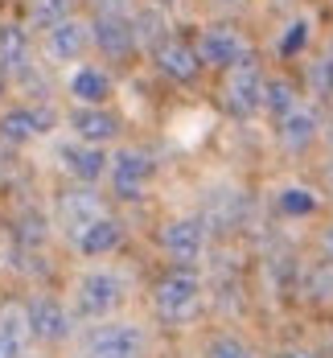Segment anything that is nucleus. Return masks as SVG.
Segmentation results:
<instances>
[{"mask_svg":"<svg viewBox=\"0 0 333 358\" xmlns=\"http://www.w3.org/2000/svg\"><path fill=\"white\" fill-rule=\"evenodd\" d=\"M128 301V280L115 268H91L74 280L71 292V313L82 322H108L119 313V305Z\"/></svg>","mask_w":333,"mask_h":358,"instance_id":"nucleus-1","label":"nucleus"},{"mask_svg":"<svg viewBox=\"0 0 333 358\" xmlns=\"http://www.w3.org/2000/svg\"><path fill=\"white\" fill-rule=\"evenodd\" d=\"M202 276L193 272V268H169L156 288H152V313L161 317L165 325H185L198 317V309H202Z\"/></svg>","mask_w":333,"mask_h":358,"instance_id":"nucleus-2","label":"nucleus"},{"mask_svg":"<svg viewBox=\"0 0 333 358\" xmlns=\"http://www.w3.org/2000/svg\"><path fill=\"white\" fill-rule=\"evenodd\" d=\"M145 350H148L145 325L124 322V317L95 322L82 334V358H145Z\"/></svg>","mask_w":333,"mask_h":358,"instance_id":"nucleus-3","label":"nucleus"},{"mask_svg":"<svg viewBox=\"0 0 333 358\" xmlns=\"http://www.w3.org/2000/svg\"><path fill=\"white\" fill-rule=\"evenodd\" d=\"M25 317H29V338L45 342V346H58L74 334V313L66 301L50 296V292H37L25 301Z\"/></svg>","mask_w":333,"mask_h":358,"instance_id":"nucleus-4","label":"nucleus"},{"mask_svg":"<svg viewBox=\"0 0 333 358\" xmlns=\"http://www.w3.org/2000/svg\"><path fill=\"white\" fill-rule=\"evenodd\" d=\"M161 248L177 268H193L206 255V222L202 218H169L161 227Z\"/></svg>","mask_w":333,"mask_h":358,"instance_id":"nucleus-5","label":"nucleus"},{"mask_svg":"<svg viewBox=\"0 0 333 358\" xmlns=\"http://www.w3.org/2000/svg\"><path fill=\"white\" fill-rule=\"evenodd\" d=\"M198 58L206 62V66H219V71H230V66H239V62H247V41L243 34H235L230 25H210V29H202L198 37Z\"/></svg>","mask_w":333,"mask_h":358,"instance_id":"nucleus-6","label":"nucleus"},{"mask_svg":"<svg viewBox=\"0 0 333 358\" xmlns=\"http://www.w3.org/2000/svg\"><path fill=\"white\" fill-rule=\"evenodd\" d=\"M108 173H111V189L132 202V198L145 194L148 178H152V161H148L140 148H119L108 161Z\"/></svg>","mask_w":333,"mask_h":358,"instance_id":"nucleus-7","label":"nucleus"},{"mask_svg":"<svg viewBox=\"0 0 333 358\" xmlns=\"http://www.w3.org/2000/svg\"><path fill=\"white\" fill-rule=\"evenodd\" d=\"M263 74H259L256 62H239V66H230L226 71V83H222V95H226V108L239 111V115H247V111H256L263 103Z\"/></svg>","mask_w":333,"mask_h":358,"instance_id":"nucleus-8","label":"nucleus"},{"mask_svg":"<svg viewBox=\"0 0 333 358\" xmlns=\"http://www.w3.org/2000/svg\"><path fill=\"white\" fill-rule=\"evenodd\" d=\"M50 128H54V111L34 108V103L8 108L0 115V141H8V144H29V141H37V136H45Z\"/></svg>","mask_w":333,"mask_h":358,"instance_id":"nucleus-9","label":"nucleus"},{"mask_svg":"<svg viewBox=\"0 0 333 358\" xmlns=\"http://www.w3.org/2000/svg\"><path fill=\"white\" fill-rule=\"evenodd\" d=\"M91 41H95L108 58H128V54L136 50V25H132L128 17H119L115 8H108V13L95 17V25H91Z\"/></svg>","mask_w":333,"mask_h":358,"instance_id":"nucleus-10","label":"nucleus"},{"mask_svg":"<svg viewBox=\"0 0 333 358\" xmlns=\"http://www.w3.org/2000/svg\"><path fill=\"white\" fill-rule=\"evenodd\" d=\"M119 243H124V227H119L111 215L95 218L87 231L74 235V248H78V255H87V259H103V255H111V251H119Z\"/></svg>","mask_w":333,"mask_h":358,"instance_id":"nucleus-11","label":"nucleus"},{"mask_svg":"<svg viewBox=\"0 0 333 358\" xmlns=\"http://www.w3.org/2000/svg\"><path fill=\"white\" fill-rule=\"evenodd\" d=\"M58 157H62V169L78 181H99L108 173V152L99 148V144H62L58 148Z\"/></svg>","mask_w":333,"mask_h":358,"instance_id":"nucleus-12","label":"nucleus"},{"mask_svg":"<svg viewBox=\"0 0 333 358\" xmlns=\"http://www.w3.org/2000/svg\"><path fill=\"white\" fill-rule=\"evenodd\" d=\"M108 210H103V202L91 194V189H74V194H62V202H58V222L71 231V235H78V231H87L95 218H103Z\"/></svg>","mask_w":333,"mask_h":358,"instance_id":"nucleus-13","label":"nucleus"},{"mask_svg":"<svg viewBox=\"0 0 333 358\" xmlns=\"http://www.w3.org/2000/svg\"><path fill=\"white\" fill-rule=\"evenodd\" d=\"M156 66L169 78H177V83H189L202 71V58H198L193 45H185L182 37H169V41H156Z\"/></svg>","mask_w":333,"mask_h":358,"instance_id":"nucleus-14","label":"nucleus"},{"mask_svg":"<svg viewBox=\"0 0 333 358\" xmlns=\"http://www.w3.org/2000/svg\"><path fill=\"white\" fill-rule=\"evenodd\" d=\"M87 41H91V25H82V21H58L50 37H45V50H50V58H58V62H74V58H82V50H87Z\"/></svg>","mask_w":333,"mask_h":358,"instance_id":"nucleus-15","label":"nucleus"},{"mask_svg":"<svg viewBox=\"0 0 333 358\" xmlns=\"http://www.w3.org/2000/svg\"><path fill=\"white\" fill-rule=\"evenodd\" d=\"M25 342H29L25 305H21V301L0 305V358H21L25 355Z\"/></svg>","mask_w":333,"mask_h":358,"instance_id":"nucleus-16","label":"nucleus"},{"mask_svg":"<svg viewBox=\"0 0 333 358\" xmlns=\"http://www.w3.org/2000/svg\"><path fill=\"white\" fill-rule=\"evenodd\" d=\"M71 128L82 144H103L119 132V120H115L108 108H78L71 115Z\"/></svg>","mask_w":333,"mask_h":358,"instance_id":"nucleus-17","label":"nucleus"},{"mask_svg":"<svg viewBox=\"0 0 333 358\" xmlns=\"http://www.w3.org/2000/svg\"><path fill=\"white\" fill-rule=\"evenodd\" d=\"M66 87H71V95L82 103V108H103L108 95H111V78L99 71V66H78Z\"/></svg>","mask_w":333,"mask_h":358,"instance_id":"nucleus-18","label":"nucleus"},{"mask_svg":"<svg viewBox=\"0 0 333 358\" xmlns=\"http://www.w3.org/2000/svg\"><path fill=\"white\" fill-rule=\"evenodd\" d=\"M317 141V111L304 108V103H296L288 115H280V144L284 148H309V144Z\"/></svg>","mask_w":333,"mask_h":358,"instance_id":"nucleus-19","label":"nucleus"},{"mask_svg":"<svg viewBox=\"0 0 333 358\" xmlns=\"http://www.w3.org/2000/svg\"><path fill=\"white\" fill-rule=\"evenodd\" d=\"M29 66V37L21 25H0V71H25Z\"/></svg>","mask_w":333,"mask_h":358,"instance_id":"nucleus-20","label":"nucleus"},{"mask_svg":"<svg viewBox=\"0 0 333 358\" xmlns=\"http://www.w3.org/2000/svg\"><path fill=\"white\" fill-rule=\"evenodd\" d=\"M66 17H71V0H29V25L37 29H54Z\"/></svg>","mask_w":333,"mask_h":358,"instance_id":"nucleus-21","label":"nucleus"},{"mask_svg":"<svg viewBox=\"0 0 333 358\" xmlns=\"http://www.w3.org/2000/svg\"><path fill=\"white\" fill-rule=\"evenodd\" d=\"M276 206H280V215H309V210H317V194H309V189H300V185H288V189H280V198H276Z\"/></svg>","mask_w":333,"mask_h":358,"instance_id":"nucleus-22","label":"nucleus"},{"mask_svg":"<svg viewBox=\"0 0 333 358\" xmlns=\"http://www.w3.org/2000/svg\"><path fill=\"white\" fill-rule=\"evenodd\" d=\"M206 358H259V355L243 342V338H235V334H219V338H210Z\"/></svg>","mask_w":333,"mask_h":358,"instance_id":"nucleus-23","label":"nucleus"},{"mask_svg":"<svg viewBox=\"0 0 333 358\" xmlns=\"http://www.w3.org/2000/svg\"><path fill=\"white\" fill-rule=\"evenodd\" d=\"M206 124H210V111H189V115H177V120H173V141L193 144L198 136H206Z\"/></svg>","mask_w":333,"mask_h":358,"instance_id":"nucleus-24","label":"nucleus"},{"mask_svg":"<svg viewBox=\"0 0 333 358\" xmlns=\"http://www.w3.org/2000/svg\"><path fill=\"white\" fill-rule=\"evenodd\" d=\"M263 103L276 111V115H288V111L296 108V95H293L288 83H267V87H263Z\"/></svg>","mask_w":333,"mask_h":358,"instance_id":"nucleus-25","label":"nucleus"},{"mask_svg":"<svg viewBox=\"0 0 333 358\" xmlns=\"http://www.w3.org/2000/svg\"><path fill=\"white\" fill-rule=\"evenodd\" d=\"M313 91H321V95H333V58H321V62H313Z\"/></svg>","mask_w":333,"mask_h":358,"instance_id":"nucleus-26","label":"nucleus"},{"mask_svg":"<svg viewBox=\"0 0 333 358\" xmlns=\"http://www.w3.org/2000/svg\"><path fill=\"white\" fill-rule=\"evenodd\" d=\"M304 29H309V21H296V25H293V37H288V41H280V54H293L296 45L304 41Z\"/></svg>","mask_w":333,"mask_h":358,"instance_id":"nucleus-27","label":"nucleus"},{"mask_svg":"<svg viewBox=\"0 0 333 358\" xmlns=\"http://www.w3.org/2000/svg\"><path fill=\"white\" fill-rule=\"evenodd\" d=\"M276 358H317V355H313L309 346H284V350H280Z\"/></svg>","mask_w":333,"mask_h":358,"instance_id":"nucleus-28","label":"nucleus"},{"mask_svg":"<svg viewBox=\"0 0 333 358\" xmlns=\"http://www.w3.org/2000/svg\"><path fill=\"white\" fill-rule=\"evenodd\" d=\"M325 259H330V264H333V227H330V231H325Z\"/></svg>","mask_w":333,"mask_h":358,"instance_id":"nucleus-29","label":"nucleus"},{"mask_svg":"<svg viewBox=\"0 0 333 358\" xmlns=\"http://www.w3.org/2000/svg\"><path fill=\"white\" fill-rule=\"evenodd\" d=\"M219 4H243V0H219Z\"/></svg>","mask_w":333,"mask_h":358,"instance_id":"nucleus-30","label":"nucleus"},{"mask_svg":"<svg viewBox=\"0 0 333 358\" xmlns=\"http://www.w3.org/2000/svg\"><path fill=\"white\" fill-rule=\"evenodd\" d=\"M0 95H4V71H0Z\"/></svg>","mask_w":333,"mask_h":358,"instance_id":"nucleus-31","label":"nucleus"}]
</instances>
